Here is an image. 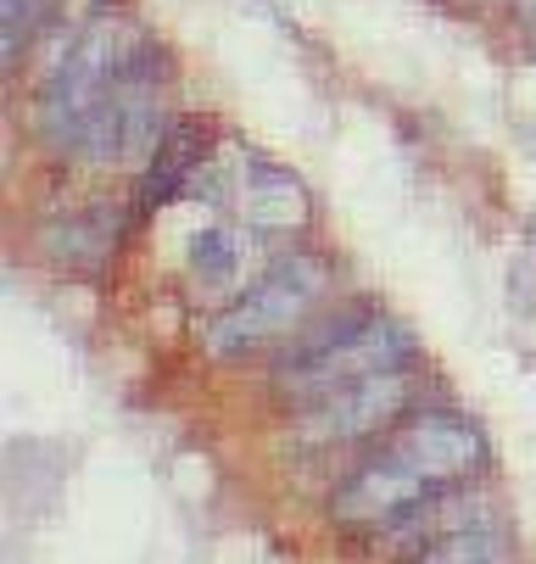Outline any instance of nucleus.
I'll use <instances>...</instances> for the list:
<instances>
[{
    "instance_id": "1",
    "label": "nucleus",
    "mask_w": 536,
    "mask_h": 564,
    "mask_svg": "<svg viewBox=\"0 0 536 564\" xmlns=\"http://www.w3.org/2000/svg\"><path fill=\"white\" fill-rule=\"evenodd\" d=\"M168 51L134 18H96L56 62L40 96V134L73 163H129L163 145L168 123Z\"/></svg>"
},
{
    "instance_id": "8",
    "label": "nucleus",
    "mask_w": 536,
    "mask_h": 564,
    "mask_svg": "<svg viewBox=\"0 0 536 564\" xmlns=\"http://www.w3.org/2000/svg\"><path fill=\"white\" fill-rule=\"evenodd\" d=\"M481 520H492V503H486V492H475L470 480H464V487H447V492L425 498L419 509H408V514L386 531V547L419 558V553L436 547L441 536L464 531V525H481Z\"/></svg>"
},
{
    "instance_id": "5",
    "label": "nucleus",
    "mask_w": 536,
    "mask_h": 564,
    "mask_svg": "<svg viewBox=\"0 0 536 564\" xmlns=\"http://www.w3.org/2000/svg\"><path fill=\"white\" fill-rule=\"evenodd\" d=\"M403 414H408V380L380 375V380L330 391V397L308 402V409H296V442H308V447L369 442V436H386Z\"/></svg>"
},
{
    "instance_id": "3",
    "label": "nucleus",
    "mask_w": 536,
    "mask_h": 564,
    "mask_svg": "<svg viewBox=\"0 0 536 564\" xmlns=\"http://www.w3.org/2000/svg\"><path fill=\"white\" fill-rule=\"evenodd\" d=\"M414 364V330L392 313H352V318H330L291 358H280L274 369V391L291 409L380 380V375H403Z\"/></svg>"
},
{
    "instance_id": "12",
    "label": "nucleus",
    "mask_w": 536,
    "mask_h": 564,
    "mask_svg": "<svg viewBox=\"0 0 536 564\" xmlns=\"http://www.w3.org/2000/svg\"><path fill=\"white\" fill-rule=\"evenodd\" d=\"M514 7H519V18H525V23L536 29V0H514Z\"/></svg>"
},
{
    "instance_id": "4",
    "label": "nucleus",
    "mask_w": 536,
    "mask_h": 564,
    "mask_svg": "<svg viewBox=\"0 0 536 564\" xmlns=\"http://www.w3.org/2000/svg\"><path fill=\"white\" fill-rule=\"evenodd\" d=\"M330 291V269L325 258H274L236 302L218 307V318L207 325V352L218 358H241L258 347H274L280 336H291Z\"/></svg>"
},
{
    "instance_id": "9",
    "label": "nucleus",
    "mask_w": 536,
    "mask_h": 564,
    "mask_svg": "<svg viewBox=\"0 0 536 564\" xmlns=\"http://www.w3.org/2000/svg\"><path fill=\"white\" fill-rule=\"evenodd\" d=\"M201 156H207V123H174L163 134V145L145 156V185H140V202L145 207H157L168 196H179L196 169H201Z\"/></svg>"
},
{
    "instance_id": "11",
    "label": "nucleus",
    "mask_w": 536,
    "mask_h": 564,
    "mask_svg": "<svg viewBox=\"0 0 536 564\" xmlns=\"http://www.w3.org/2000/svg\"><path fill=\"white\" fill-rule=\"evenodd\" d=\"M414 564H514V547H508V536H503L497 520H481V525H464V531L441 536Z\"/></svg>"
},
{
    "instance_id": "10",
    "label": "nucleus",
    "mask_w": 536,
    "mask_h": 564,
    "mask_svg": "<svg viewBox=\"0 0 536 564\" xmlns=\"http://www.w3.org/2000/svg\"><path fill=\"white\" fill-rule=\"evenodd\" d=\"M118 213H85V218H62L56 229H51V258L62 263V269H101L107 258H112V247H118V224H112Z\"/></svg>"
},
{
    "instance_id": "6",
    "label": "nucleus",
    "mask_w": 536,
    "mask_h": 564,
    "mask_svg": "<svg viewBox=\"0 0 536 564\" xmlns=\"http://www.w3.org/2000/svg\"><path fill=\"white\" fill-rule=\"evenodd\" d=\"M185 274L207 302L229 307L263 274V235L247 224H201L185 247Z\"/></svg>"
},
{
    "instance_id": "7",
    "label": "nucleus",
    "mask_w": 536,
    "mask_h": 564,
    "mask_svg": "<svg viewBox=\"0 0 536 564\" xmlns=\"http://www.w3.org/2000/svg\"><path fill=\"white\" fill-rule=\"evenodd\" d=\"M236 202H241V224L258 229L263 240L308 224V196H302V185L285 169L263 163V156H247V169L236 174Z\"/></svg>"
},
{
    "instance_id": "2",
    "label": "nucleus",
    "mask_w": 536,
    "mask_h": 564,
    "mask_svg": "<svg viewBox=\"0 0 536 564\" xmlns=\"http://www.w3.org/2000/svg\"><path fill=\"white\" fill-rule=\"evenodd\" d=\"M486 464V431L452 409H419L392 425L330 498V520L352 536H386L425 498L464 487Z\"/></svg>"
}]
</instances>
